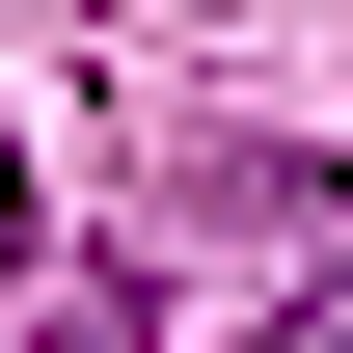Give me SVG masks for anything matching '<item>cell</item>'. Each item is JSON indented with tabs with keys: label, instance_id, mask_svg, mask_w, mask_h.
<instances>
[{
	"label": "cell",
	"instance_id": "cell-1",
	"mask_svg": "<svg viewBox=\"0 0 353 353\" xmlns=\"http://www.w3.org/2000/svg\"><path fill=\"white\" fill-rule=\"evenodd\" d=\"M54 353H163V326H136V299H109V272H82V299H54Z\"/></svg>",
	"mask_w": 353,
	"mask_h": 353
},
{
	"label": "cell",
	"instance_id": "cell-2",
	"mask_svg": "<svg viewBox=\"0 0 353 353\" xmlns=\"http://www.w3.org/2000/svg\"><path fill=\"white\" fill-rule=\"evenodd\" d=\"M0 272H28V136H0Z\"/></svg>",
	"mask_w": 353,
	"mask_h": 353
}]
</instances>
